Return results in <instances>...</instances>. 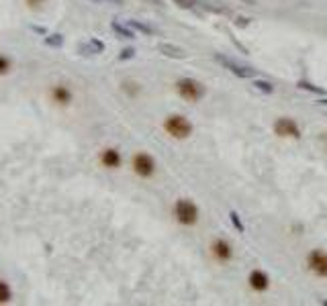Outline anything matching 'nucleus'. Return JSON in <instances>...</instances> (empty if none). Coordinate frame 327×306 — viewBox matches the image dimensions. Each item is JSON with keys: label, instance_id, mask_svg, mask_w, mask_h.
I'll use <instances>...</instances> for the list:
<instances>
[{"label": "nucleus", "instance_id": "1", "mask_svg": "<svg viewBox=\"0 0 327 306\" xmlns=\"http://www.w3.org/2000/svg\"><path fill=\"white\" fill-rule=\"evenodd\" d=\"M164 129L168 135H172L174 139H186L192 135V122L186 116L180 114H172L164 120Z\"/></svg>", "mask_w": 327, "mask_h": 306}, {"label": "nucleus", "instance_id": "2", "mask_svg": "<svg viewBox=\"0 0 327 306\" xmlns=\"http://www.w3.org/2000/svg\"><path fill=\"white\" fill-rule=\"evenodd\" d=\"M174 217H176V221L180 223V225L192 227L198 221V208H196V204L192 200L180 198V200L174 204Z\"/></svg>", "mask_w": 327, "mask_h": 306}, {"label": "nucleus", "instance_id": "3", "mask_svg": "<svg viewBox=\"0 0 327 306\" xmlns=\"http://www.w3.org/2000/svg\"><path fill=\"white\" fill-rule=\"evenodd\" d=\"M176 90L184 100L188 102H196L204 96V86L192 78H184V80H178L176 82Z\"/></svg>", "mask_w": 327, "mask_h": 306}, {"label": "nucleus", "instance_id": "4", "mask_svg": "<svg viewBox=\"0 0 327 306\" xmlns=\"http://www.w3.org/2000/svg\"><path fill=\"white\" fill-rule=\"evenodd\" d=\"M215 59L219 61L221 66H225L231 74H235V76H240V78H256V70L254 68H250V66H242L240 61H235V59H229V57H225V55H221V53H217L215 55Z\"/></svg>", "mask_w": 327, "mask_h": 306}, {"label": "nucleus", "instance_id": "5", "mask_svg": "<svg viewBox=\"0 0 327 306\" xmlns=\"http://www.w3.org/2000/svg\"><path fill=\"white\" fill-rule=\"evenodd\" d=\"M307 267L319 275V278H327V253L321 249H315L307 255Z\"/></svg>", "mask_w": 327, "mask_h": 306}, {"label": "nucleus", "instance_id": "6", "mask_svg": "<svg viewBox=\"0 0 327 306\" xmlns=\"http://www.w3.org/2000/svg\"><path fill=\"white\" fill-rule=\"evenodd\" d=\"M133 170L141 178H152L156 172V162L152 160V156H147V153H137L133 158Z\"/></svg>", "mask_w": 327, "mask_h": 306}, {"label": "nucleus", "instance_id": "7", "mask_svg": "<svg viewBox=\"0 0 327 306\" xmlns=\"http://www.w3.org/2000/svg\"><path fill=\"white\" fill-rule=\"evenodd\" d=\"M274 133L280 135V137H290V139H299L301 137V129L299 125L292 120V118H278L274 122Z\"/></svg>", "mask_w": 327, "mask_h": 306}, {"label": "nucleus", "instance_id": "8", "mask_svg": "<svg viewBox=\"0 0 327 306\" xmlns=\"http://www.w3.org/2000/svg\"><path fill=\"white\" fill-rule=\"evenodd\" d=\"M211 251H213V257H215L217 261H229L231 255H233L231 245H229L225 239H217V241H213Z\"/></svg>", "mask_w": 327, "mask_h": 306}, {"label": "nucleus", "instance_id": "9", "mask_svg": "<svg viewBox=\"0 0 327 306\" xmlns=\"http://www.w3.org/2000/svg\"><path fill=\"white\" fill-rule=\"evenodd\" d=\"M250 286H252L256 292H266V290H268V286H270L268 275H266L262 269H254V271L250 273Z\"/></svg>", "mask_w": 327, "mask_h": 306}, {"label": "nucleus", "instance_id": "10", "mask_svg": "<svg viewBox=\"0 0 327 306\" xmlns=\"http://www.w3.org/2000/svg\"><path fill=\"white\" fill-rule=\"evenodd\" d=\"M100 162H102L104 168L115 170V168L121 166V156H119V151H117V149H104V151H102V156H100Z\"/></svg>", "mask_w": 327, "mask_h": 306}, {"label": "nucleus", "instance_id": "11", "mask_svg": "<svg viewBox=\"0 0 327 306\" xmlns=\"http://www.w3.org/2000/svg\"><path fill=\"white\" fill-rule=\"evenodd\" d=\"M78 51H80V53H84V55L102 53V51H104V43H102V41H98V39H90L88 43L80 45V47H78Z\"/></svg>", "mask_w": 327, "mask_h": 306}, {"label": "nucleus", "instance_id": "12", "mask_svg": "<svg viewBox=\"0 0 327 306\" xmlns=\"http://www.w3.org/2000/svg\"><path fill=\"white\" fill-rule=\"evenodd\" d=\"M158 49H160L164 55L174 57V59H184V57H186V51L180 49V47H176V45H166V43H162Z\"/></svg>", "mask_w": 327, "mask_h": 306}, {"label": "nucleus", "instance_id": "13", "mask_svg": "<svg viewBox=\"0 0 327 306\" xmlns=\"http://www.w3.org/2000/svg\"><path fill=\"white\" fill-rule=\"evenodd\" d=\"M53 98H55V102H59V104H68V102L72 100V92H70L66 86H55V88H53Z\"/></svg>", "mask_w": 327, "mask_h": 306}, {"label": "nucleus", "instance_id": "14", "mask_svg": "<svg viewBox=\"0 0 327 306\" xmlns=\"http://www.w3.org/2000/svg\"><path fill=\"white\" fill-rule=\"evenodd\" d=\"M111 27H113V31H115V33H119V35H121L123 39H133V37H135V33L131 31V27H125V25L117 23V21H115Z\"/></svg>", "mask_w": 327, "mask_h": 306}, {"label": "nucleus", "instance_id": "15", "mask_svg": "<svg viewBox=\"0 0 327 306\" xmlns=\"http://www.w3.org/2000/svg\"><path fill=\"white\" fill-rule=\"evenodd\" d=\"M11 298H13L11 286H9L5 280H0V304H7V302H11Z\"/></svg>", "mask_w": 327, "mask_h": 306}, {"label": "nucleus", "instance_id": "16", "mask_svg": "<svg viewBox=\"0 0 327 306\" xmlns=\"http://www.w3.org/2000/svg\"><path fill=\"white\" fill-rule=\"evenodd\" d=\"M127 25H129L131 29H137V31H141V33H145V35H152V33H156V29L147 27V25H143V23H139V21H127Z\"/></svg>", "mask_w": 327, "mask_h": 306}, {"label": "nucleus", "instance_id": "17", "mask_svg": "<svg viewBox=\"0 0 327 306\" xmlns=\"http://www.w3.org/2000/svg\"><path fill=\"white\" fill-rule=\"evenodd\" d=\"M45 45H49V47H62V45H64V37L59 35V33L47 35V37H45Z\"/></svg>", "mask_w": 327, "mask_h": 306}, {"label": "nucleus", "instance_id": "18", "mask_svg": "<svg viewBox=\"0 0 327 306\" xmlns=\"http://www.w3.org/2000/svg\"><path fill=\"white\" fill-rule=\"evenodd\" d=\"M254 88L260 90V92H264V94H272V90H274V86L270 82H262V80H256L254 82Z\"/></svg>", "mask_w": 327, "mask_h": 306}, {"label": "nucleus", "instance_id": "19", "mask_svg": "<svg viewBox=\"0 0 327 306\" xmlns=\"http://www.w3.org/2000/svg\"><path fill=\"white\" fill-rule=\"evenodd\" d=\"M229 217H231V223L235 225V229H237V231H240V233H244V223L240 221V214H237V212H231V214H229Z\"/></svg>", "mask_w": 327, "mask_h": 306}, {"label": "nucleus", "instance_id": "20", "mask_svg": "<svg viewBox=\"0 0 327 306\" xmlns=\"http://www.w3.org/2000/svg\"><path fill=\"white\" fill-rule=\"evenodd\" d=\"M11 70V59L5 57V55H0V74H7Z\"/></svg>", "mask_w": 327, "mask_h": 306}, {"label": "nucleus", "instance_id": "21", "mask_svg": "<svg viewBox=\"0 0 327 306\" xmlns=\"http://www.w3.org/2000/svg\"><path fill=\"white\" fill-rule=\"evenodd\" d=\"M135 55V49H123V53L119 55V59H129V57H133Z\"/></svg>", "mask_w": 327, "mask_h": 306}, {"label": "nucleus", "instance_id": "22", "mask_svg": "<svg viewBox=\"0 0 327 306\" xmlns=\"http://www.w3.org/2000/svg\"><path fill=\"white\" fill-rule=\"evenodd\" d=\"M29 29H31V31H35V33H41V35H45V29H43V27H37V25H31V27H29Z\"/></svg>", "mask_w": 327, "mask_h": 306}, {"label": "nucleus", "instance_id": "23", "mask_svg": "<svg viewBox=\"0 0 327 306\" xmlns=\"http://www.w3.org/2000/svg\"><path fill=\"white\" fill-rule=\"evenodd\" d=\"M41 3H43V0H27V5H29V7H39Z\"/></svg>", "mask_w": 327, "mask_h": 306}, {"label": "nucleus", "instance_id": "24", "mask_svg": "<svg viewBox=\"0 0 327 306\" xmlns=\"http://www.w3.org/2000/svg\"><path fill=\"white\" fill-rule=\"evenodd\" d=\"M94 3H100V0H94Z\"/></svg>", "mask_w": 327, "mask_h": 306}]
</instances>
